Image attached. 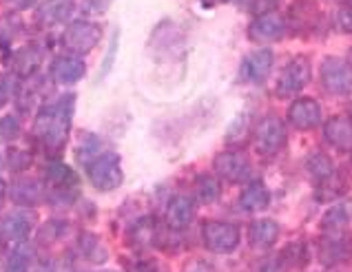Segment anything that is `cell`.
<instances>
[{"label": "cell", "mask_w": 352, "mask_h": 272, "mask_svg": "<svg viewBox=\"0 0 352 272\" xmlns=\"http://www.w3.org/2000/svg\"><path fill=\"white\" fill-rule=\"evenodd\" d=\"M74 106H76V95H60L54 104H47L40 109L36 117V135L40 137L49 150H60L65 146L69 137V128H72V117H74Z\"/></svg>", "instance_id": "cell-1"}, {"label": "cell", "mask_w": 352, "mask_h": 272, "mask_svg": "<svg viewBox=\"0 0 352 272\" xmlns=\"http://www.w3.org/2000/svg\"><path fill=\"white\" fill-rule=\"evenodd\" d=\"M87 177L98 190H116L124 179L120 155L113 153V150H104V153L96 155L87 164Z\"/></svg>", "instance_id": "cell-2"}, {"label": "cell", "mask_w": 352, "mask_h": 272, "mask_svg": "<svg viewBox=\"0 0 352 272\" xmlns=\"http://www.w3.org/2000/svg\"><path fill=\"white\" fill-rule=\"evenodd\" d=\"M100 40H102V27L91 20H74L63 34L65 47L76 56L89 54Z\"/></svg>", "instance_id": "cell-3"}, {"label": "cell", "mask_w": 352, "mask_h": 272, "mask_svg": "<svg viewBox=\"0 0 352 272\" xmlns=\"http://www.w3.org/2000/svg\"><path fill=\"white\" fill-rule=\"evenodd\" d=\"M255 150L261 155H275L286 146V124L275 115L264 117L253 131Z\"/></svg>", "instance_id": "cell-4"}, {"label": "cell", "mask_w": 352, "mask_h": 272, "mask_svg": "<svg viewBox=\"0 0 352 272\" xmlns=\"http://www.w3.org/2000/svg\"><path fill=\"white\" fill-rule=\"evenodd\" d=\"M202 239L210 253L226 255V253H233V250L239 246L241 233L235 224H226V221H206L202 226Z\"/></svg>", "instance_id": "cell-5"}, {"label": "cell", "mask_w": 352, "mask_h": 272, "mask_svg": "<svg viewBox=\"0 0 352 272\" xmlns=\"http://www.w3.org/2000/svg\"><path fill=\"white\" fill-rule=\"evenodd\" d=\"M321 84L333 95H348L352 91V67L346 60L326 58L321 63Z\"/></svg>", "instance_id": "cell-6"}, {"label": "cell", "mask_w": 352, "mask_h": 272, "mask_svg": "<svg viewBox=\"0 0 352 272\" xmlns=\"http://www.w3.org/2000/svg\"><path fill=\"white\" fill-rule=\"evenodd\" d=\"M310 63L306 58H297L293 60L284 71H281L279 80H277V87H275V93L279 98H290V95H297L301 89H304L310 82Z\"/></svg>", "instance_id": "cell-7"}, {"label": "cell", "mask_w": 352, "mask_h": 272, "mask_svg": "<svg viewBox=\"0 0 352 272\" xmlns=\"http://www.w3.org/2000/svg\"><path fill=\"white\" fill-rule=\"evenodd\" d=\"M286 34V20L277 12H268L255 16L253 23L248 25V38L257 45H270L277 43Z\"/></svg>", "instance_id": "cell-8"}, {"label": "cell", "mask_w": 352, "mask_h": 272, "mask_svg": "<svg viewBox=\"0 0 352 272\" xmlns=\"http://www.w3.org/2000/svg\"><path fill=\"white\" fill-rule=\"evenodd\" d=\"M213 168L219 177L233 181V184H241V181L250 179V162L237 150H224V153L215 155Z\"/></svg>", "instance_id": "cell-9"}, {"label": "cell", "mask_w": 352, "mask_h": 272, "mask_svg": "<svg viewBox=\"0 0 352 272\" xmlns=\"http://www.w3.org/2000/svg\"><path fill=\"white\" fill-rule=\"evenodd\" d=\"M45 179L52 186L54 197H63L65 201L72 199L78 188V175L74 173V168L63 162H49L45 168Z\"/></svg>", "instance_id": "cell-10"}, {"label": "cell", "mask_w": 352, "mask_h": 272, "mask_svg": "<svg viewBox=\"0 0 352 272\" xmlns=\"http://www.w3.org/2000/svg\"><path fill=\"white\" fill-rule=\"evenodd\" d=\"M273 63H275L273 49H259V52L244 58V63H241V69H239V80L241 82H253V84L264 82L270 73V69H273Z\"/></svg>", "instance_id": "cell-11"}, {"label": "cell", "mask_w": 352, "mask_h": 272, "mask_svg": "<svg viewBox=\"0 0 352 272\" xmlns=\"http://www.w3.org/2000/svg\"><path fill=\"white\" fill-rule=\"evenodd\" d=\"M288 122L297 131H313L321 124V104L313 98H297L288 109Z\"/></svg>", "instance_id": "cell-12"}, {"label": "cell", "mask_w": 352, "mask_h": 272, "mask_svg": "<svg viewBox=\"0 0 352 272\" xmlns=\"http://www.w3.org/2000/svg\"><path fill=\"white\" fill-rule=\"evenodd\" d=\"M85 71H87V67L82 58L76 54H63L52 63L49 76H52V80L58 84H76L78 80L85 78Z\"/></svg>", "instance_id": "cell-13"}, {"label": "cell", "mask_w": 352, "mask_h": 272, "mask_svg": "<svg viewBox=\"0 0 352 272\" xmlns=\"http://www.w3.org/2000/svg\"><path fill=\"white\" fill-rule=\"evenodd\" d=\"M350 257H352V239L348 235H341V230L319 241V259L326 266L344 264Z\"/></svg>", "instance_id": "cell-14"}, {"label": "cell", "mask_w": 352, "mask_h": 272, "mask_svg": "<svg viewBox=\"0 0 352 272\" xmlns=\"http://www.w3.org/2000/svg\"><path fill=\"white\" fill-rule=\"evenodd\" d=\"M32 235V215L23 210L5 215L0 219V239L12 241V244H25V239Z\"/></svg>", "instance_id": "cell-15"}, {"label": "cell", "mask_w": 352, "mask_h": 272, "mask_svg": "<svg viewBox=\"0 0 352 272\" xmlns=\"http://www.w3.org/2000/svg\"><path fill=\"white\" fill-rule=\"evenodd\" d=\"M324 137L330 146L337 150L350 153L352 150V117L348 115H333L324 124Z\"/></svg>", "instance_id": "cell-16"}, {"label": "cell", "mask_w": 352, "mask_h": 272, "mask_svg": "<svg viewBox=\"0 0 352 272\" xmlns=\"http://www.w3.org/2000/svg\"><path fill=\"white\" fill-rule=\"evenodd\" d=\"M195 217V204L193 199L186 195H177L168 201L166 206V226L173 230H184L186 226H190V221Z\"/></svg>", "instance_id": "cell-17"}, {"label": "cell", "mask_w": 352, "mask_h": 272, "mask_svg": "<svg viewBox=\"0 0 352 272\" xmlns=\"http://www.w3.org/2000/svg\"><path fill=\"white\" fill-rule=\"evenodd\" d=\"M268 204H270V193L261 179L248 181L246 188L241 190V195H239V206L241 210H246V213H259V210H264Z\"/></svg>", "instance_id": "cell-18"}, {"label": "cell", "mask_w": 352, "mask_h": 272, "mask_svg": "<svg viewBox=\"0 0 352 272\" xmlns=\"http://www.w3.org/2000/svg\"><path fill=\"white\" fill-rule=\"evenodd\" d=\"M129 241L135 248H151L157 246L160 241V226L153 217H142L138 219L133 226L129 230Z\"/></svg>", "instance_id": "cell-19"}, {"label": "cell", "mask_w": 352, "mask_h": 272, "mask_svg": "<svg viewBox=\"0 0 352 272\" xmlns=\"http://www.w3.org/2000/svg\"><path fill=\"white\" fill-rule=\"evenodd\" d=\"M279 237V224L275 219H257L248 228V241L253 248H270Z\"/></svg>", "instance_id": "cell-20"}, {"label": "cell", "mask_w": 352, "mask_h": 272, "mask_svg": "<svg viewBox=\"0 0 352 272\" xmlns=\"http://www.w3.org/2000/svg\"><path fill=\"white\" fill-rule=\"evenodd\" d=\"M348 186H350V175L344 173V170H335V173L330 175L328 179L319 181L317 199H321V201H337L348 190Z\"/></svg>", "instance_id": "cell-21"}, {"label": "cell", "mask_w": 352, "mask_h": 272, "mask_svg": "<svg viewBox=\"0 0 352 272\" xmlns=\"http://www.w3.org/2000/svg\"><path fill=\"white\" fill-rule=\"evenodd\" d=\"M12 199L18 206H36L43 199V188L38 186V181L29 177H20L12 186Z\"/></svg>", "instance_id": "cell-22"}, {"label": "cell", "mask_w": 352, "mask_h": 272, "mask_svg": "<svg viewBox=\"0 0 352 272\" xmlns=\"http://www.w3.org/2000/svg\"><path fill=\"white\" fill-rule=\"evenodd\" d=\"M222 195V186H219V179L210 173H202L195 179V197L199 204H213Z\"/></svg>", "instance_id": "cell-23"}, {"label": "cell", "mask_w": 352, "mask_h": 272, "mask_svg": "<svg viewBox=\"0 0 352 272\" xmlns=\"http://www.w3.org/2000/svg\"><path fill=\"white\" fill-rule=\"evenodd\" d=\"M74 12V0H49L47 5L40 9V20L47 25L65 23Z\"/></svg>", "instance_id": "cell-24"}, {"label": "cell", "mask_w": 352, "mask_h": 272, "mask_svg": "<svg viewBox=\"0 0 352 272\" xmlns=\"http://www.w3.org/2000/svg\"><path fill=\"white\" fill-rule=\"evenodd\" d=\"M350 221V210L346 204H335L333 208L328 210L321 219V226H324L328 233H339V230H344Z\"/></svg>", "instance_id": "cell-25"}, {"label": "cell", "mask_w": 352, "mask_h": 272, "mask_svg": "<svg viewBox=\"0 0 352 272\" xmlns=\"http://www.w3.org/2000/svg\"><path fill=\"white\" fill-rule=\"evenodd\" d=\"M306 168H308L310 177H313V179L317 181V184H319V181L328 179L330 175L335 173L333 159H330L326 153H315V155H310V159H308Z\"/></svg>", "instance_id": "cell-26"}, {"label": "cell", "mask_w": 352, "mask_h": 272, "mask_svg": "<svg viewBox=\"0 0 352 272\" xmlns=\"http://www.w3.org/2000/svg\"><path fill=\"white\" fill-rule=\"evenodd\" d=\"M29 268H32V253L25 244H18L7 259L5 272H29Z\"/></svg>", "instance_id": "cell-27"}, {"label": "cell", "mask_w": 352, "mask_h": 272, "mask_svg": "<svg viewBox=\"0 0 352 272\" xmlns=\"http://www.w3.org/2000/svg\"><path fill=\"white\" fill-rule=\"evenodd\" d=\"M80 250H82V255L91 261L107 259V248L102 246V241H100L96 235H82V239H80Z\"/></svg>", "instance_id": "cell-28"}, {"label": "cell", "mask_w": 352, "mask_h": 272, "mask_svg": "<svg viewBox=\"0 0 352 272\" xmlns=\"http://www.w3.org/2000/svg\"><path fill=\"white\" fill-rule=\"evenodd\" d=\"M335 29L341 34H352V5H339L335 9Z\"/></svg>", "instance_id": "cell-29"}, {"label": "cell", "mask_w": 352, "mask_h": 272, "mask_svg": "<svg viewBox=\"0 0 352 272\" xmlns=\"http://www.w3.org/2000/svg\"><path fill=\"white\" fill-rule=\"evenodd\" d=\"M290 268H293V261H290L288 255L281 250L279 255L266 259L264 264L259 266V272H288Z\"/></svg>", "instance_id": "cell-30"}, {"label": "cell", "mask_w": 352, "mask_h": 272, "mask_svg": "<svg viewBox=\"0 0 352 272\" xmlns=\"http://www.w3.org/2000/svg\"><path fill=\"white\" fill-rule=\"evenodd\" d=\"M20 135V120L16 115H3L0 117V137L3 139H16Z\"/></svg>", "instance_id": "cell-31"}, {"label": "cell", "mask_w": 352, "mask_h": 272, "mask_svg": "<svg viewBox=\"0 0 352 272\" xmlns=\"http://www.w3.org/2000/svg\"><path fill=\"white\" fill-rule=\"evenodd\" d=\"M63 230H65V224H63V221H58V219L47 221V224L43 226V230L38 233V239H43V241H54V239L60 237V233H63Z\"/></svg>", "instance_id": "cell-32"}, {"label": "cell", "mask_w": 352, "mask_h": 272, "mask_svg": "<svg viewBox=\"0 0 352 272\" xmlns=\"http://www.w3.org/2000/svg\"><path fill=\"white\" fill-rule=\"evenodd\" d=\"M9 166H12V170H23L29 166V162H32V157H29V153H25V150H9V157H7Z\"/></svg>", "instance_id": "cell-33"}, {"label": "cell", "mask_w": 352, "mask_h": 272, "mask_svg": "<svg viewBox=\"0 0 352 272\" xmlns=\"http://www.w3.org/2000/svg\"><path fill=\"white\" fill-rule=\"evenodd\" d=\"M111 3L113 0H82V9L87 14H104Z\"/></svg>", "instance_id": "cell-34"}, {"label": "cell", "mask_w": 352, "mask_h": 272, "mask_svg": "<svg viewBox=\"0 0 352 272\" xmlns=\"http://www.w3.org/2000/svg\"><path fill=\"white\" fill-rule=\"evenodd\" d=\"M279 3V0H250L248 3V9L253 14L261 16V14H268V12H273V7Z\"/></svg>", "instance_id": "cell-35"}, {"label": "cell", "mask_w": 352, "mask_h": 272, "mask_svg": "<svg viewBox=\"0 0 352 272\" xmlns=\"http://www.w3.org/2000/svg\"><path fill=\"white\" fill-rule=\"evenodd\" d=\"M131 272H157V268H155L153 261H140L138 266H133Z\"/></svg>", "instance_id": "cell-36"}, {"label": "cell", "mask_w": 352, "mask_h": 272, "mask_svg": "<svg viewBox=\"0 0 352 272\" xmlns=\"http://www.w3.org/2000/svg\"><path fill=\"white\" fill-rule=\"evenodd\" d=\"M204 9H213V7H219V5H230V3H239V0H199Z\"/></svg>", "instance_id": "cell-37"}, {"label": "cell", "mask_w": 352, "mask_h": 272, "mask_svg": "<svg viewBox=\"0 0 352 272\" xmlns=\"http://www.w3.org/2000/svg\"><path fill=\"white\" fill-rule=\"evenodd\" d=\"M7 98H9V93H7V84H5V82H0V106H3V104L7 102Z\"/></svg>", "instance_id": "cell-38"}, {"label": "cell", "mask_w": 352, "mask_h": 272, "mask_svg": "<svg viewBox=\"0 0 352 272\" xmlns=\"http://www.w3.org/2000/svg\"><path fill=\"white\" fill-rule=\"evenodd\" d=\"M5 195H7V186H5V181L0 179V204H3V199H5Z\"/></svg>", "instance_id": "cell-39"}, {"label": "cell", "mask_w": 352, "mask_h": 272, "mask_svg": "<svg viewBox=\"0 0 352 272\" xmlns=\"http://www.w3.org/2000/svg\"><path fill=\"white\" fill-rule=\"evenodd\" d=\"M350 63H352V52H350ZM350 67H352V65H350Z\"/></svg>", "instance_id": "cell-40"}, {"label": "cell", "mask_w": 352, "mask_h": 272, "mask_svg": "<svg viewBox=\"0 0 352 272\" xmlns=\"http://www.w3.org/2000/svg\"><path fill=\"white\" fill-rule=\"evenodd\" d=\"M0 164H3V159H0Z\"/></svg>", "instance_id": "cell-41"}]
</instances>
